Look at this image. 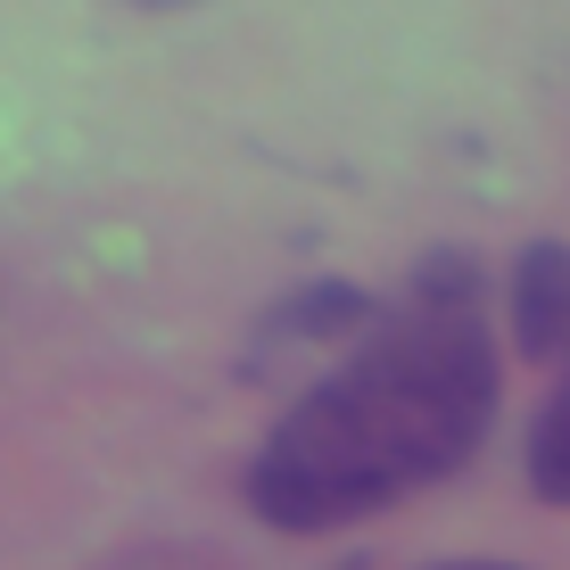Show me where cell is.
Returning <instances> with one entry per match:
<instances>
[{
  "instance_id": "7a4b0ae2",
  "label": "cell",
  "mask_w": 570,
  "mask_h": 570,
  "mask_svg": "<svg viewBox=\"0 0 570 570\" xmlns=\"http://www.w3.org/2000/svg\"><path fill=\"white\" fill-rule=\"evenodd\" d=\"M513 340L521 356L562 364L570 356V240H529L513 265Z\"/></svg>"
},
{
  "instance_id": "3957f363",
  "label": "cell",
  "mask_w": 570,
  "mask_h": 570,
  "mask_svg": "<svg viewBox=\"0 0 570 570\" xmlns=\"http://www.w3.org/2000/svg\"><path fill=\"white\" fill-rule=\"evenodd\" d=\"M529 488L546 504H570V356H562L554 397L538 405V430H529Z\"/></svg>"
},
{
  "instance_id": "277c9868",
  "label": "cell",
  "mask_w": 570,
  "mask_h": 570,
  "mask_svg": "<svg viewBox=\"0 0 570 570\" xmlns=\"http://www.w3.org/2000/svg\"><path fill=\"white\" fill-rule=\"evenodd\" d=\"M439 570H513V562H439Z\"/></svg>"
},
{
  "instance_id": "6da1fadb",
  "label": "cell",
  "mask_w": 570,
  "mask_h": 570,
  "mask_svg": "<svg viewBox=\"0 0 570 570\" xmlns=\"http://www.w3.org/2000/svg\"><path fill=\"white\" fill-rule=\"evenodd\" d=\"M497 422L488 273L463 248L414 265L397 306H372L347 356L273 422L248 504L273 529H347L471 463Z\"/></svg>"
},
{
  "instance_id": "5b68a950",
  "label": "cell",
  "mask_w": 570,
  "mask_h": 570,
  "mask_svg": "<svg viewBox=\"0 0 570 570\" xmlns=\"http://www.w3.org/2000/svg\"><path fill=\"white\" fill-rule=\"evenodd\" d=\"M141 9H199V0H141Z\"/></svg>"
}]
</instances>
